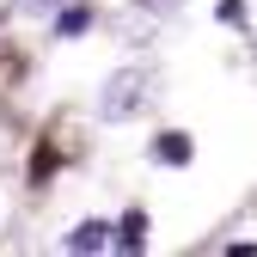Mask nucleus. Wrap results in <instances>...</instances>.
Wrapping results in <instances>:
<instances>
[{
  "label": "nucleus",
  "mask_w": 257,
  "mask_h": 257,
  "mask_svg": "<svg viewBox=\"0 0 257 257\" xmlns=\"http://www.w3.org/2000/svg\"><path fill=\"white\" fill-rule=\"evenodd\" d=\"M147 98H153V92H147V74H141V68H122V74H110V86H104V116L122 122V116H135Z\"/></svg>",
  "instance_id": "obj_1"
},
{
  "label": "nucleus",
  "mask_w": 257,
  "mask_h": 257,
  "mask_svg": "<svg viewBox=\"0 0 257 257\" xmlns=\"http://www.w3.org/2000/svg\"><path fill=\"white\" fill-rule=\"evenodd\" d=\"M116 239H110V227L104 220H80V227L68 233V251H110Z\"/></svg>",
  "instance_id": "obj_2"
},
{
  "label": "nucleus",
  "mask_w": 257,
  "mask_h": 257,
  "mask_svg": "<svg viewBox=\"0 0 257 257\" xmlns=\"http://www.w3.org/2000/svg\"><path fill=\"white\" fill-rule=\"evenodd\" d=\"M116 245H122V251H141V245H147V214H141V208H135V214H122Z\"/></svg>",
  "instance_id": "obj_3"
},
{
  "label": "nucleus",
  "mask_w": 257,
  "mask_h": 257,
  "mask_svg": "<svg viewBox=\"0 0 257 257\" xmlns=\"http://www.w3.org/2000/svg\"><path fill=\"white\" fill-rule=\"evenodd\" d=\"M153 159H166V166H184V159H190V135H159V141H153Z\"/></svg>",
  "instance_id": "obj_4"
},
{
  "label": "nucleus",
  "mask_w": 257,
  "mask_h": 257,
  "mask_svg": "<svg viewBox=\"0 0 257 257\" xmlns=\"http://www.w3.org/2000/svg\"><path fill=\"white\" fill-rule=\"evenodd\" d=\"M86 25H92V13H86V7H68V13L55 19V37H80Z\"/></svg>",
  "instance_id": "obj_5"
},
{
  "label": "nucleus",
  "mask_w": 257,
  "mask_h": 257,
  "mask_svg": "<svg viewBox=\"0 0 257 257\" xmlns=\"http://www.w3.org/2000/svg\"><path fill=\"white\" fill-rule=\"evenodd\" d=\"M31 13H49V7H68V0H25Z\"/></svg>",
  "instance_id": "obj_6"
},
{
  "label": "nucleus",
  "mask_w": 257,
  "mask_h": 257,
  "mask_svg": "<svg viewBox=\"0 0 257 257\" xmlns=\"http://www.w3.org/2000/svg\"><path fill=\"white\" fill-rule=\"evenodd\" d=\"M141 7H172V0H141Z\"/></svg>",
  "instance_id": "obj_7"
},
{
  "label": "nucleus",
  "mask_w": 257,
  "mask_h": 257,
  "mask_svg": "<svg viewBox=\"0 0 257 257\" xmlns=\"http://www.w3.org/2000/svg\"><path fill=\"white\" fill-rule=\"evenodd\" d=\"M7 13H13V0H0V19H7Z\"/></svg>",
  "instance_id": "obj_8"
}]
</instances>
